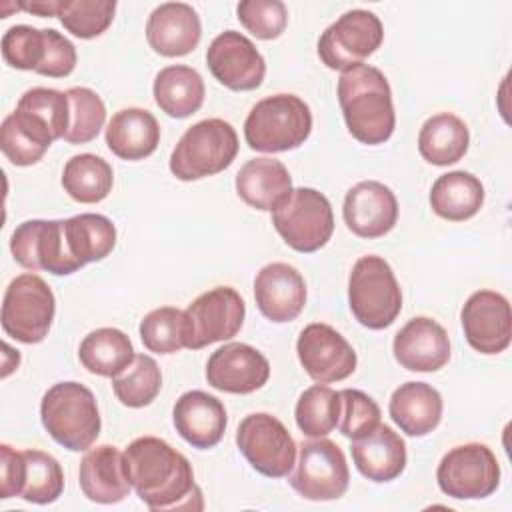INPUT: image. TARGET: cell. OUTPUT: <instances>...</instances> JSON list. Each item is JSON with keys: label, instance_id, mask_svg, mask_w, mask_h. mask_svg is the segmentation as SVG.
I'll use <instances>...</instances> for the list:
<instances>
[{"label": "cell", "instance_id": "4316f807", "mask_svg": "<svg viewBox=\"0 0 512 512\" xmlns=\"http://www.w3.org/2000/svg\"><path fill=\"white\" fill-rule=\"evenodd\" d=\"M442 396L426 382H404L400 384L388 404L392 422L408 436H426L442 420Z\"/></svg>", "mask_w": 512, "mask_h": 512}, {"label": "cell", "instance_id": "b9f144b4", "mask_svg": "<svg viewBox=\"0 0 512 512\" xmlns=\"http://www.w3.org/2000/svg\"><path fill=\"white\" fill-rule=\"evenodd\" d=\"M46 28L16 24L2 36V58L16 70L38 72L46 58Z\"/></svg>", "mask_w": 512, "mask_h": 512}, {"label": "cell", "instance_id": "6da1fadb", "mask_svg": "<svg viewBox=\"0 0 512 512\" xmlns=\"http://www.w3.org/2000/svg\"><path fill=\"white\" fill-rule=\"evenodd\" d=\"M126 474L138 498L150 510L202 508L192 498H202L194 472L184 454L156 436H140L124 450Z\"/></svg>", "mask_w": 512, "mask_h": 512}, {"label": "cell", "instance_id": "bcb514c9", "mask_svg": "<svg viewBox=\"0 0 512 512\" xmlns=\"http://www.w3.org/2000/svg\"><path fill=\"white\" fill-rule=\"evenodd\" d=\"M46 58L36 74L50 78H64L76 66V48L74 44L54 28H46Z\"/></svg>", "mask_w": 512, "mask_h": 512}, {"label": "cell", "instance_id": "d4e9b609", "mask_svg": "<svg viewBox=\"0 0 512 512\" xmlns=\"http://www.w3.org/2000/svg\"><path fill=\"white\" fill-rule=\"evenodd\" d=\"M350 452L356 470L372 482L396 480L406 468V444L386 424H378L372 432L354 438Z\"/></svg>", "mask_w": 512, "mask_h": 512}, {"label": "cell", "instance_id": "9a60e30c", "mask_svg": "<svg viewBox=\"0 0 512 512\" xmlns=\"http://www.w3.org/2000/svg\"><path fill=\"white\" fill-rule=\"evenodd\" d=\"M296 354L304 372L318 384L346 380L358 364L352 344L332 326L308 324L296 342Z\"/></svg>", "mask_w": 512, "mask_h": 512}, {"label": "cell", "instance_id": "f35d334b", "mask_svg": "<svg viewBox=\"0 0 512 512\" xmlns=\"http://www.w3.org/2000/svg\"><path fill=\"white\" fill-rule=\"evenodd\" d=\"M140 340L154 354H174L188 348L186 312L174 306H162L140 320Z\"/></svg>", "mask_w": 512, "mask_h": 512}, {"label": "cell", "instance_id": "7a4b0ae2", "mask_svg": "<svg viewBox=\"0 0 512 512\" xmlns=\"http://www.w3.org/2000/svg\"><path fill=\"white\" fill-rule=\"evenodd\" d=\"M338 102L348 132L362 144H384L396 126L392 90L386 76L370 66L356 64L338 78Z\"/></svg>", "mask_w": 512, "mask_h": 512}, {"label": "cell", "instance_id": "f6af8a7d", "mask_svg": "<svg viewBox=\"0 0 512 512\" xmlns=\"http://www.w3.org/2000/svg\"><path fill=\"white\" fill-rule=\"evenodd\" d=\"M340 420L338 430L342 436L354 440L372 432L380 424V406L362 390H340Z\"/></svg>", "mask_w": 512, "mask_h": 512}, {"label": "cell", "instance_id": "5b68a950", "mask_svg": "<svg viewBox=\"0 0 512 512\" xmlns=\"http://www.w3.org/2000/svg\"><path fill=\"white\" fill-rule=\"evenodd\" d=\"M238 154V134L222 118H206L192 124L170 154V172L192 182L226 170Z\"/></svg>", "mask_w": 512, "mask_h": 512}, {"label": "cell", "instance_id": "8fae6325", "mask_svg": "<svg viewBox=\"0 0 512 512\" xmlns=\"http://www.w3.org/2000/svg\"><path fill=\"white\" fill-rule=\"evenodd\" d=\"M440 490L456 500H480L496 492L500 484V464L494 452L480 442L450 448L438 468Z\"/></svg>", "mask_w": 512, "mask_h": 512}, {"label": "cell", "instance_id": "7dc6e473", "mask_svg": "<svg viewBox=\"0 0 512 512\" xmlns=\"http://www.w3.org/2000/svg\"><path fill=\"white\" fill-rule=\"evenodd\" d=\"M0 498L8 500L12 496H20V478H22V452L14 450L8 444L0 446Z\"/></svg>", "mask_w": 512, "mask_h": 512}, {"label": "cell", "instance_id": "e0dca14e", "mask_svg": "<svg viewBox=\"0 0 512 512\" xmlns=\"http://www.w3.org/2000/svg\"><path fill=\"white\" fill-rule=\"evenodd\" d=\"M466 342L480 354H500L510 346L512 312L508 300L494 290L470 294L460 312Z\"/></svg>", "mask_w": 512, "mask_h": 512}, {"label": "cell", "instance_id": "ba28073f", "mask_svg": "<svg viewBox=\"0 0 512 512\" xmlns=\"http://www.w3.org/2000/svg\"><path fill=\"white\" fill-rule=\"evenodd\" d=\"M272 224L292 250L310 254L332 238L334 214L322 192L302 186L292 188L290 196L272 210Z\"/></svg>", "mask_w": 512, "mask_h": 512}, {"label": "cell", "instance_id": "52a82bcc", "mask_svg": "<svg viewBox=\"0 0 512 512\" xmlns=\"http://www.w3.org/2000/svg\"><path fill=\"white\" fill-rule=\"evenodd\" d=\"M56 314L52 288L38 274L26 272L16 276L2 300V330L22 344L42 342Z\"/></svg>", "mask_w": 512, "mask_h": 512}, {"label": "cell", "instance_id": "f1b7e54d", "mask_svg": "<svg viewBox=\"0 0 512 512\" xmlns=\"http://www.w3.org/2000/svg\"><path fill=\"white\" fill-rule=\"evenodd\" d=\"M56 136L52 130L32 112L16 108L8 114L0 126L2 154L14 166H32L52 146Z\"/></svg>", "mask_w": 512, "mask_h": 512}, {"label": "cell", "instance_id": "7402d4cb", "mask_svg": "<svg viewBox=\"0 0 512 512\" xmlns=\"http://www.w3.org/2000/svg\"><path fill=\"white\" fill-rule=\"evenodd\" d=\"M202 38L198 12L186 2H164L156 6L146 22L150 48L166 58L190 54Z\"/></svg>", "mask_w": 512, "mask_h": 512}, {"label": "cell", "instance_id": "f546056e", "mask_svg": "<svg viewBox=\"0 0 512 512\" xmlns=\"http://www.w3.org/2000/svg\"><path fill=\"white\" fill-rule=\"evenodd\" d=\"M484 204L482 182L464 170H454L436 178L430 188L432 212L448 222H464L480 212Z\"/></svg>", "mask_w": 512, "mask_h": 512}, {"label": "cell", "instance_id": "e575fe53", "mask_svg": "<svg viewBox=\"0 0 512 512\" xmlns=\"http://www.w3.org/2000/svg\"><path fill=\"white\" fill-rule=\"evenodd\" d=\"M114 184L112 166L96 154H76L62 170V188L80 204H98L110 192Z\"/></svg>", "mask_w": 512, "mask_h": 512}, {"label": "cell", "instance_id": "603a6c76", "mask_svg": "<svg viewBox=\"0 0 512 512\" xmlns=\"http://www.w3.org/2000/svg\"><path fill=\"white\" fill-rule=\"evenodd\" d=\"M172 422L176 432L190 446L208 450L222 440L228 416L224 404L216 396L204 390H188L176 400Z\"/></svg>", "mask_w": 512, "mask_h": 512}, {"label": "cell", "instance_id": "277c9868", "mask_svg": "<svg viewBox=\"0 0 512 512\" xmlns=\"http://www.w3.org/2000/svg\"><path fill=\"white\" fill-rule=\"evenodd\" d=\"M312 132V112L296 94L266 96L244 120L246 144L256 152H288L302 146Z\"/></svg>", "mask_w": 512, "mask_h": 512}, {"label": "cell", "instance_id": "ab89813d", "mask_svg": "<svg viewBox=\"0 0 512 512\" xmlns=\"http://www.w3.org/2000/svg\"><path fill=\"white\" fill-rule=\"evenodd\" d=\"M116 6L114 0H60L56 16L70 34L90 40L108 30Z\"/></svg>", "mask_w": 512, "mask_h": 512}, {"label": "cell", "instance_id": "8d00e7d4", "mask_svg": "<svg viewBox=\"0 0 512 512\" xmlns=\"http://www.w3.org/2000/svg\"><path fill=\"white\" fill-rule=\"evenodd\" d=\"M340 406V392L324 384L306 388L294 408V418L300 432L308 438L328 436L338 426Z\"/></svg>", "mask_w": 512, "mask_h": 512}, {"label": "cell", "instance_id": "cb8c5ba5", "mask_svg": "<svg viewBox=\"0 0 512 512\" xmlns=\"http://www.w3.org/2000/svg\"><path fill=\"white\" fill-rule=\"evenodd\" d=\"M84 496L98 504H116L130 494L124 454L112 444H100L84 454L78 470Z\"/></svg>", "mask_w": 512, "mask_h": 512}, {"label": "cell", "instance_id": "484cf974", "mask_svg": "<svg viewBox=\"0 0 512 512\" xmlns=\"http://www.w3.org/2000/svg\"><path fill=\"white\" fill-rule=\"evenodd\" d=\"M236 192L252 208L276 210L292 192V176L276 158H252L236 174Z\"/></svg>", "mask_w": 512, "mask_h": 512}, {"label": "cell", "instance_id": "d6986e66", "mask_svg": "<svg viewBox=\"0 0 512 512\" xmlns=\"http://www.w3.org/2000/svg\"><path fill=\"white\" fill-rule=\"evenodd\" d=\"M342 216L358 238H382L398 222V200L386 184L364 180L346 192Z\"/></svg>", "mask_w": 512, "mask_h": 512}, {"label": "cell", "instance_id": "ac0fdd59", "mask_svg": "<svg viewBox=\"0 0 512 512\" xmlns=\"http://www.w3.org/2000/svg\"><path fill=\"white\" fill-rule=\"evenodd\" d=\"M270 378V364L262 352L244 342H230L214 350L206 362V380L226 394H252Z\"/></svg>", "mask_w": 512, "mask_h": 512}, {"label": "cell", "instance_id": "4dcf8cb0", "mask_svg": "<svg viewBox=\"0 0 512 512\" xmlns=\"http://www.w3.org/2000/svg\"><path fill=\"white\" fill-rule=\"evenodd\" d=\"M154 102L172 118H188L204 104L206 88L202 76L184 64L162 68L154 78Z\"/></svg>", "mask_w": 512, "mask_h": 512}, {"label": "cell", "instance_id": "83f0119b", "mask_svg": "<svg viewBox=\"0 0 512 512\" xmlns=\"http://www.w3.org/2000/svg\"><path fill=\"white\" fill-rule=\"evenodd\" d=\"M160 142V126L144 108L118 110L106 126V144L122 160H144Z\"/></svg>", "mask_w": 512, "mask_h": 512}, {"label": "cell", "instance_id": "d590c367", "mask_svg": "<svg viewBox=\"0 0 512 512\" xmlns=\"http://www.w3.org/2000/svg\"><path fill=\"white\" fill-rule=\"evenodd\" d=\"M64 472L60 462L42 450H22L20 498L32 504H52L62 496Z\"/></svg>", "mask_w": 512, "mask_h": 512}, {"label": "cell", "instance_id": "3957f363", "mask_svg": "<svg viewBox=\"0 0 512 512\" xmlns=\"http://www.w3.org/2000/svg\"><path fill=\"white\" fill-rule=\"evenodd\" d=\"M40 420L52 440L70 452L92 448L102 428L96 396L74 380L58 382L44 392Z\"/></svg>", "mask_w": 512, "mask_h": 512}, {"label": "cell", "instance_id": "ffe728a7", "mask_svg": "<svg viewBox=\"0 0 512 512\" xmlns=\"http://www.w3.org/2000/svg\"><path fill=\"white\" fill-rule=\"evenodd\" d=\"M254 300L260 314L270 322H292L306 306V282L286 262L266 264L254 278Z\"/></svg>", "mask_w": 512, "mask_h": 512}, {"label": "cell", "instance_id": "2e32d148", "mask_svg": "<svg viewBox=\"0 0 512 512\" xmlns=\"http://www.w3.org/2000/svg\"><path fill=\"white\" fill-rule=\"evenodd\" d=\"M206 64L212 76L234 92L256 90L266 76L264 56L250 38L236 30H226L210 42Z\"/></svg>", "mask_w": 512, "mask_h": 512}, {"label": "cell", "instance_id": "ee69618b", "mask_svg": "<svg viewBox=\"0 0 512 512\" xmlns=\"http://www.w3.org/2000/svg\"><path fill=\"white\" fill-rule=\"evenodd\" d=\"M240 24L258 40L278 38L288 24V10L282 0H244L236 6Z\"/></svg>", "mask_w": 512, "mask_h": 512}, {"label": "cell", "instance_id": "d6a6232c", "mask_svg": "<svg viewBox=\"0 0 512 512\" xmlns=\"http://www.w3.org/2000/svg\"><path fill=\"white\" fill-rule=\"evenodd\" d=\"M134 348L130 338L112 326L96 328L84 336L78 348L80 364L96 376L114 378L120 374L132 360Z\"/></svg>", "mask_w": 512, "mask_h": 512}, {"label": "cell", "instance_id": "7c38bea8", "mask_svg": "<svg viewBox=\"0 0 512 512\" xmlns=\"http://www.w3.org/2000/svg\"><path fill=\"white\" fill-rule=\"evenodd\" d=\"M384 40V26L370 10H348L318 40V56L330 70H348L374 54Z\"/></svg>", "mask_w": 512, "mask_h": 512}, {"label": "cell", "instance_id": "5bb4252c", "mask_svg": "<svg viewBox=\"0 0 512 512\" xmlns=\"http://www.w3.org/2000/svg\"><path fill=\"white\" fill-rule=\"evenodd\" d=\"M184 312L188 322V348L200 350L214 342L234 338L244 324L246 304L234 288L216 286L192 300Z\"/></svg>", "mask_w": 512, "mask_h": 512}, {"label": "cell", "instance_id": "1f68e13d", "mask_svg": "<svg viewBox=\"0 0 512 512\" xmlns=\"http://www.w3.org/2000/svg\"><path fill=\"white\" fill-rule=\"evenodd\" d=\"M468 144V126L452 112L430 116L418 134V152L426 162L434 166L456 164L468 152Z\"/></svg>", "mask_w": 512, "mask_h": 512}, {"label": "cell", "instance_id": "9c48e42d", "mask_svg": "<svg viewBox=\"0 0 512 512\" xmlns=\"http://www.w3.org/2000/svg\"><path fill=\"white\" fill-rule=\"evenodd\" d=\"M288 482L306 500H338L350 484V470L342 448L326 436L302 442Z\"/></svg>", "mask_w": 512, "mask_h": 512}, {"label": "cell", "instance_id": "60d3db41", "mask_svg": "<svg viewBox=\"0 0 512 512\" xmlns=\"http://www.w3.org/2000/svg\"><path fill=\"white\" fill-rule=\"evenodd\" d=\"M66 94L70 102V124L64 134V142L68 144L92 142L100 134L106 122V106L102 98L86 86H74L66 90Z\"/></svg>", "mask_w": 512, "mask_h": 512}, {"label": "cell", "instance_id": "7bdbcfd3", "mask_svg": "<svg viewBox=\"0 0 512 512\" xmlns=\"http://www.w3.org/2000/svg\"><path fill=\"white\" fill-rule=\"evenodd\" d=\"M16 108L36 114L52 130L56 140L64 138L70 124V102L66 92L36 86L20 96Z\"/></svg>", "mask_w": 512, "mask_h": 512}, {"label": "cell", "instance_id": "8992f818", "mask_svg": "<svg viewBox=\"0 0 512 512\" xmlns=\"http://www.w3.org/2000/svg\"><path fill=\"white\" fill-rule=\"evenodd\" d=\"M348 306L354 318L370 330H384L398 318L402 290L384 258L368 254L354 262L348 278Z\"/></svg>", "mask_w": 512, "mask_h": 512}, {"label": "cell", "instance_id": "30bf717a", "mask_svg": "<svg viewBox=\"0 0 512 512\" xmlns=\"http://www.w3.org/2000/svg\"><path fill=\"white\" fill-rule=\"evenodd\" d=\"M236 446L248 464L268 478H284L296 464V442L288 428L268 412L244 416L236 430Z\"/></svg>", "mask_w": 512, "mask_h": 512}, {"label": "cell", "instance_id": "836d02e7", "mask_svg": "<svg viewBox=\"0 0 512 512\" xmlns=\"http://www.w3.org/2000/svg\"><path fill=\"white\" fill-rule=\"evenodd\" d=\"M64 236L72 258L80 266L104 260L116 246V226L104 214L94 212L64 220Z\"/></svg>", "mask_w": 512, "mask_h": 512}, {"label": "cell", "instance_id": "44dd1931", "mask_svg": "<svg viewBox=\"0 0 512 512\" xmlns=\"http://www.w3.org/2000/svg\"><path fill=\"white\" fill-rule=\"evenodd\" d=\"M392 352L396 362L410 372H436L450 360V338L436 320L416 316L396 332Z\"/></svg>", "mask_w": 512, "mask_h": 512}, {"label": "cell", "instance_id": "74e56055", "mask_svg": "<svg viewBox=\"0 0 512 512\" xmlns=\"http://www.w3.org/2000/svg\"><path fill=\"white\" fill-rule=\"evenodd\" d=\"M162 388V372L148 354H136L134 360L112 378V390L120 404L144 408L156 400Z\"/></svg>", "mask_w": 512, "mask_h": 512}, {"label": "cell", "instance_id": "c3c4849f", "mask_svg": "<svg viewBox=\"0 0 512 512\" xmlns=\"http://www.w3.org/2000/svg\"><path fill=\"white\" fill-rule=\"evenodd\" d=\"M58 4L60 0H32V2H20L18 10L38 14V16H56L58 14Z\"/></svg>", "mask_w": 512, "mask_h": 512}, {"label": "cell", "instance_id": "4fadbf2b", "mask_svg": "<svg viewBox=\"0 0 512 512\" xmlns=\"http://www.w3.org/2000/svg\"><path fill=\"white\" fill-rule=\"evenodd\" d=\"M14 260L28 270H46L54 276H68L82 266L72 258L64 220H26L10 236Z\"/></svg>", "mask_w": 512, "mask_h": 512}]
</instances>
